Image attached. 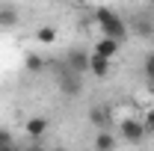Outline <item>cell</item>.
I'll return each mask as SVG.
<instances>
[{
    "label": "cell",
    "mask_w": 154,
    "mask_h": 151,
    "mask_svg": "<svg viewBox=\"0 0 154 151\" xmlns=\"http://www.w3.org/2000/svg\"><path fill=\"white\" fill-rule=\"evenodd\" d=\"M95 24L101 27V36H104V39H113V42H119V45L131 36L128 21L122 18L116 9H107V6H98V9H95Z\"/></svg>",
    "instance_id": "6da1fadb"
},
{
    "label": "cell",
    "mask_w": 154,
    "mask_h": 151,
    "mask_svg": "<svg viewBox=\"0 0 154 151\" xmlns=\"http://www.w3.org/2000/svg\"><path fill=\"white\" fill-rule=\"evenodd\" d=\"M57 83H59V92L62 95H77L80 89H83V80H80V74H74V71H68L62 62L57 65Z\"/></svg>",
    "instance_id": "7a4b0ae2"
},
{
    "label": "cell",
    "mask_w": 154,
    "mask_h": 151,
    "mask_svg": "<svg viewBox=\"0 0 154 151\" xmlns=\"http://www.w3.org/2000/svg\"><path fill=\"white\" fill-rule=\"evenodd\" d=\"M119 133H122V139H125V142H131V145H139V142L145 139V125H142L139 119H122V125H119Z\"/></svg>",
    "instance_id": "3957f363"
},
{
    "label": "cell",
    "mask_w": 154,
    "mask_h": 151,
    "mask_svg": "<svg viewBox=\"0 0 154 151\" xmlns=\"http://www.w3.org/2000/svg\"><path fill=\"white\" fill-rule=\"evenodd\" d=\"M62 65L68 71H74V74H83V71H89V57L83 51H68L65 59H62Z\"/></svg>",
    "instance_id": "277c9868"
},
{
    "label": "cell",
    "mask_w": 154,
    "mask_h": 151,
    "mask_svg": "<svg viewBox=\"0 0 154 151\" xmlns=\"http://www.w3.org/2000/svg\"><path fill=\"white\" fill-rule=\"evenodd\" d=\"M119 51H122V45H119V42L101 36V39L95 42V51H92V54H98V57H104V59H110V62H113V57H119Z\"/></svg>",
    "instance_id": "5b68a950"
},
{
    "label": "cell",
    "mask_w": 154,
    "mask_h": 151,
    "mask_svg": "<svg viewBox=\"0 0 154 151\" xmlns=\"http://www.w3.org/2000/svg\"><path fill=\"white\" fill-rule=\"evenodd\" d=\"M89 74H95V77H107V74H110V59L98 57V54H89Z\"/></svg>",
    "instance_id": "8992f818"
},
{
    "label": "cell",
    "mask_w": 154,
    "mask_h": 151,
    "mask_svg": "<svg viewBox=\"0 0 154 151\" xmlns=\"http://www.w3.org/2000/svg\"><path fill=\"white\" fill-rule=\"evenodd\" d=\"M89 122L95 125L98 131H107V125H110V110H107V107H92V110H89Z\"/></svg>",
    "instance_id": "52a82bcc"
},
{
    "label": "cell",
    "mask_w": 154,
    "mask_h": 151,
    "mask_svg": "<svg viewBox=\"0 0 154 151\" xmlns=\"http://www.w3.org/2000/svg\"><path fill=\"white\" fill-rule=\"evenodd\" d=\"M45 131H48V119H45V116H33V119L27 122V133H30L33 139L45 136Z\"/></svg>",
    "instance_id": "ba28073f"
},
{
    "label": "cell",
    "mask_w": 154,
    "mask_h": 151,
    "mask_svg": "<svg viewBox=\"0 0 154 151\" xmlns=\"http://www.w3.org/2000/svg\"><path fill=\"white\" fill-rule=\"evenodd\" d=\"M36 42L38 45H54V42H57V27H54V24H42L36 30Z\"/></svg>",
    "instance_id": "9c48e42d"
},
{
    "label": "cell",
    "mask_w": 154,
    "mask_h": 151,
    "mask_svg": "<svg viewBox=\"0 0 154 151\" xmlns=\"http://www.w3.org/2000/svg\"><path fill=\"white\" fill-rule=\"evenodd\" d=\"M116 145V136L110 131H98L95 133V151H113Z\"/></svg>",
    "instance_id": "30bf717a"
},
{
    "label": "cell",
    "mask_w": 154,
    "mask_h": 151,
    "mask_svg": "<svg viewBox=\"0 0 154 151\" xmlns=\"http://www.w3.org/2000/svg\"><path fill=\"white\" fill-rule=\"evenodd\" d=\"M18 24V9L15 6H0V27H15Z\"/></svg>",
    "instance_id": "8fae6325"
},
{
    "label": "cell",
    "mask_w": 154,
    "mask_h": 151,
    "mask_svg": "<svg viewBox=\"0 0 154 151\" xmlns=\"http://www.w3.org/2000/svg\"><path fill=\"white\" fill-rule=\"evenodd\" d=\"M142 74H145L148 83H154V51L145 54V59H142Z\"/></svg>",
    "instance_id": "7c38bea8"
},
{
    "label": "cell",
    "mask_w": 154,
    "mask_h": 151,
    "mask_svg": "<svg viewBox=\"0 0 154 151\" xmlns=\"http://www.w3.org/2000/svg\"><path fill=\"white\" fill-rule=\"evenodd\" d=\"M45 68V62H42V57H36V54H30L27 57V71H33V74H38Z\"/></svg>",
    "instance_id": "4fadbf2b"
},
{
    "label": "cell",
    "mask_w": 154,
    "mask_h": 151,
    "mask_svg": "<svg viewBox=\"0 0 154 151\" xmlns=\"http://www.w3.org/2000/svg\"><path fill=\"white\" fill-rule=\"evenodd\" d=\"M142 125H145V133H151V136H154V110L145 116V122H142Z\"/></svg>",
    "instance_id": "5bb4252c"
},
{
    "label": "cell",
    "mask_w": 154,
    "mask_h": 151,
    "mask_svg": "<svg viewBox=\"0 0 154 151\" xmlns=\"http://www.w3.org/2000/svg\"><path fill=\"white\" fill-rule=\"evenodd\" d=\"M0 145H12V133L6 128H0Z\"/></svg>",
    "instance_id": "9a60e30c"
},
{
    "label": "cell",
    "mask_w": 154,
    "mask_h": 151,
    "mask_svg": "<svg viewBox=\"0 0 154 151\" xmlns=\"http://www.w3.org/2000/svg\"><path fill=\"white\" fill-rule=\"evenodd\" d=\"M21 151H38V148H36V145H33V148H21Z\"/></svg>",
    "instance_id": "2e32d148"
},
{
    "label": "cell",
    "mask_w": 154,
    "mask_h": 151,
    "mask_svg": "<svg viewBox=\"0 0 154 151\" xmlns=\"http://www.w3.org/2000/svg\"><path fill=\"white\" fill-rule=\"evenodd\" d=\"M54 151H65V148H54Z\"/></svg>",
    "instance_id": "e0dca14e"
}]
</instances>
